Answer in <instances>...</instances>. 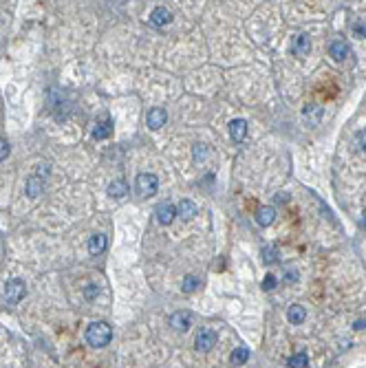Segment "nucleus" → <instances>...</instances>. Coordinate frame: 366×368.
Masks as SVG:
<instances>
[{
    "label": "nucleus",
    "instance_id": "nucleus-1",
    "mask_svg": "<svg viewBox=\"0 0 366 368\" xmlns=\"http://www.w3.org/2000/svg\"><path fill=\"white\" fill-rule=\"evenodd\" d=\"M84 339L89 342V346H95V349H104L106 344L112 339V329L108 322H91L89 329L84 333Z\"/></svg>",
    "mask_w": 366,
    "mask_h": 368
},
{
    "label": "nucleus",
    "instance_id": "nucleus-2",
    "mask_svg": "<svg viewBox=\"0 0 366 368\" xmlns=\"http://www.w3.org/2000/svg\"><path fill=\"white\" fill-rule=\"evenodd\" d=\"M135 190L142 199H150L159 192V179L152 172H142L135 181Z\"/></svg>",
    "mask_w": 366,
    "mask_h": 368
},
{
    "label": "nucleus",
    "instance_id": "nucleus-3",
    "mask_svg": "<svg viewBox=\"0 0 366 368\" xmlns=\"http://www.w3.org/2000/svg\"><path fill=\"white\" fill-rule=\"evenodd\" d=\"M24 293H26V285H24V280H20V278L7 280L5 287H3V298L9 304H18L20 300L24 298Z\"/></svg>",
    "mask_w": 366,
    "mask_h": 368
},
{
    "label": "nucleus",
    "instance_id": "nucleus-4",
    "mask_svg": "<svg viewBox=\"0 0 366 368\" xmlns=\"http://www.w3.org/2000/svg\"><path fill=\"white\" fill-rule=\"evenodd\" d=\"M216 333L212 331V329H201L196 333V339H194V349L199 353H210L212 349H214V344H216Z\"/></svg>",
    "mask_w": 366,
    "mask_h": 368
},
{
    "label": "nucleus",
    "instance_id": "nucleus-5",
    "mask_svg": "<svg viewBox=\"0 0 366 368\" xmlns=\"http://www.w3.org/2000/svg\"><path fill=\"white\" fill-rule=\"evenodd\" d=\"M155 216H157V220H159L161 225H170L172 220H175V216H177L175 203H170V201H163V203H159L157 210H155Z\"/></svg>",
    "mask_w": 366,
    "mask_h": 368
},
{
    "label": "nucleus",
    "instance_id": "nucleus-6",
    "mask_svg": "<svg viewBox=\"0 0 366 368\" xmlns=\"http://www.w3.org/2000/svg\"><path fill=\"white\" fill-rule=\"evenodd\" d=\"M172 22V11L165 9V7H155L150 13V26H155V29H163V26H168Z\"/></svg>",
    "mask_w": 366,
    "mask_h": 368
},
{
    "label": "nucleus",
    "instance_id": "nucleus-7",
    "mask_svg": "<svg viewBox=\"0 0 366 368\" xmlns=\"http://www.w3.org/2000/svg\"><path fill=\"white\" fill-rule=\"evenodd\" d=\"M165 122H168V112H165L163 108H150L148 115H146V126H148L150 130L163 128Z\"/></svg>",
    "mask_w": 366,
    "mask_h": 368
},
{
    "label": "nucleus",
    "instance_id": "nucleus-8",
    "mask_svg": "<svg viewBox=\"0 0 366 368\" xmlns=\"http://www.w3.org/2000/svg\"><path fill=\"white\" fill-rule=\"evenodd\" d=\"M170 326L175 331H188L192 326V313L190 311H175L170 316Z\"/></svg>",
    "mask_w": 366,
    "mask_h": 368
},
{
    "label": "nucleus",
    "instance_id": "nucleus-9",
    "mask_svg": "<svg viewBox=\"0 0 366 368\" xmlns=\"http://www.w3.org/2000/svg\"><path fill=\"white\" fill-rule=\"evenodd\" d=\"M309 51H311V40L307 33H300V36L291 42V53H294L296 58H307Z\"/></svg>",
    "mask_w": 366,
    "mask_h": 368
},
{
    "label": "nucleus",
    "instance_id": "nucleus-10",
    "mask_svg": "<svg viewBox=\"0 0 366 368\" xmlns=\"http://www.w3.org/2000/svg\"><path fill=\"white\" fill-rule=\"evenodd\" d=\"M42 190H44V179L38 177V175L29 177V181H26V185H24V194H26V196H29V199H38L40 194H42Z\"/></svg>",
    "mask_w": 366,
    "mask_h": 368
},
{
    "label": "nucleus",
    "instance_id": "nucleus-11",
    "mask_svg": "<svg viewBox=\"0 0 366 368\" xmlns=\"http://www.w3.org/2000/svg\"><path fill=\"white\" fill-rule=\"evenodd\" d=\"M329 53H331V58H333L335 62H342L344 58H349L351 49H349L347 42H342V40H333L331 46H329Z\"/></svg>",
    "mask_w": 366,
    "mask_h": 368
},
{
    "label": "nucleus",
    "instance_id": "nucleus-12",
    "mask_svg": "<svg viewBox=\"0 0 366 368\" xmlns=\"http://www.w3.org/2000/svg\"><path fill=\"white\" fill-rule=\"evenodd\" d=\"M230 137L234 139V141H243V139L247 137V122H245V119L230 122Z\"/></svg>",
    "mask_w": 366,
    "mask_h": 368
},
{
    "label": "nucleus",
    "instance_id": "nucleus-13",
    "mask_svg": "<svg viewBox=\"0 0 366 368\" xmlns=\"http://www.w3.org/2000/svg\"><path fill=\"white\" fill-rule=\"evenodd\" d=\"M274 218H276V210L271 205H263L261 210L256 212V223L261 227H269L274 223Z\"/></svg>",
    "mask_w": 366,
    "mask_h": 368
},
{
    "label": "nucleus",
    "instance_id": "nucleus-14",
    "mask_svg": "<svg viewBox=\"0 0 366 368\" xmlns=\"http://www.w3.org/2000/svg\"><path fill=\"white\" fill-rule=\"evenodd\" d=\"M106 245H108V240H106L104 234H93L89 238V253L91 256H97V253H102L106 249Z\"/></svg>",
    "mask_w": 366,
    "mask_h": 368
},
{
    "label": "nucleus",
    "instance_id": "nucleus-15",
    "mask_svg": "<svg viewBox=\"0 0 366 368\" xmlns=\"http://www.w3.org/2000/svg\"><path fill=\"white\" fill-rule=\"evenodd\" d=\"M177 216H181L183 220H192L196 216V205L192 203L190 199H183L181 203H179V207H177Z\"/></svg>",
    "mask_w": 366,
    "mask_h": 368
},
{
    "label": "nucleus",
    "instance_id": "nucleus-16",
    "mask_svg": "<svg viewBox=\"0 0 366 368\" xmlns=\"http://www.w3.org/2000/svg\"><path fill=\"white\" fill-rule=\"evenodd\" d=\"M302 117H304V122L311 124V126H318V122H320V117H322V110H320V106H316V104H309V106H304V110H302Z\"/></svg>",
    "mask_w": 366,
    "mask_h": 368
},
{
    "label": "nucleus",
    "instance_id": "nucleus-17",
    "mask_svg": "<svg viewBox=\"0 0 366 368\" xmlns=\"http://www.w3.org/2000/svg\"><path fill=\"white\" fill-rule=\"evenodd\" d=\"M304 318H307V311H304L302 304H291L289 311H287V320L291 324H302Z\"/></svg>",
    "mask_w": 366,
    "mask_h": 368
},
{
    "label": "nucleus",
    "instance_id": "nucleus-18",
    "mask_svg": "<svg viewBox=\"0 0 366 368\" xmlns=\"http://www.w3.org/2000/svg\"><path fill=\"white\" fill-rule=\"evenodd\" d=\"M106 192H108L110 199H124L126 194H128V185H126L124 181H112Z\"/></svg>",
    "mask_w": 366,
    "mask_h": 368
},
{
    "label": "nucleus",
    "instance_id": "nucleus-19",
    "mask_svg": "<svg viewBox=\"0 0 366 368\" xmlns=\"http://www.w3.org/2000/svg\"><path fill=\"white\" fill-rule=\"evenodd\" d=\"M247 359H249V349H245V346H241V349H236L232 353V364H236V366L245 364Z\"/></svg>",
    "mask_w": 366,
    "mask_h": 368
},
{
    "label": "nucleus",
    "instance_id": "nucleus-20",
    "mask_svg": "<svg viewBox=\"0 0 366 368\" xmlns=\"http://www.w3.org/2000/svg\"><path fill=\"white\" fill-rule=\"evenodd\" d=\"M110 130H112V126L108 122H102V124H97L95 126V130H93V137L95 139H106L110 135Z\"/></svg>",
    "mask_w": 366,
    "mask_h": 368
},
{
    "label": "nucleus",
    "instance_id": "nucleus-21",
    "mask_svg": "<svg viewBox=\"0 0 366 368\" xmlns=\"http://www.w3.org/2000/svg\"><path fill=\"white\" fill-rule=\"evenodd\" d=\"M199 285H201V280H199L196 276H185L183 282H181V289H183L185 293H192V291H196Z\"/></svg>",
    "mask_w": 366,
    "mask_h": 368
},
{
    "label": "nucleus",
    "instance_id": "nucleus-22",
    "mask_svg": "<svg viewBox=\"0 0 366 368\" xmlns=\"http://www.w3.org/2000/svg\"><path fill=\"white\" fill-rule=\"evenodd\" d=\"M309 364L307 353H296L294 357H289V368H304Z\"/></svg>",
    "mask_w": 366,
    "mask_h": 368
},
{
    "label": "nucleus",
    "instance_id": "nucleus-23",
    "mask_svg": "<svg viewBox=\"0 0 366 368\" xmlns=\"http://www.w3.org/2000/svg\"><path fill=\"white\" fill-rule=\"evenodd\" d=\"M9 150H11V148H9V144H7L5 139H0V163H3L5 159L9 157Z\"/></svg>",
    "mask_w": 366,
    "mask_h": 368
},
{
    "label": "nucleus",
    "instance_id": "nucleus-24",
    "mask_svg": "<svg viewBox=\"0 0 366 368\" xmlns=\"http://www.w3.org/2000/svg\"><path fill=\"white\" fill-rule=\"evenodd\" d=\"M355 146H357L360 150H366V128L355 137Z\"/></svg>",
    "mask_w": 366,
    "mask_h": 368
},
{
    "label": "nucleus",
    "instance_id": "nucleus-25",
    "mask_svg": "<svg viewBox=\"0 0 366 368\" xmlns=\"http://www.w3.org/2000/svg\"><path fill=\"white\" fill-rule=\"evenodd\" d=\"M274 287H276V278L271 276V273H267V276H265V280H263V289L269 291V289H274Z\"/></svg>",
    "mask_w": 366,
    "mask_h": 368
},
{
    "label": "nucleus",
    "instance_id": "nucleus-26",
    "mask_svg": "<svg viewBox=\"0 0 366 368\" xmlns=\"http://www.w3.org/2000/svg\"><path fill=\"white\" fill-rule=\"evenodd\" d=\"M84 296H86V300H93V298H95V296H97V285H86Z\"/></svg>",
    "mask_w": 366,
    "mask_h": 368
},
{
    "label": "nucleus",
    "instance_id": "nucleus-27",
    "mask_svg": "<svg viewBox=\"0 0 366 368\" xmlns=\"http://www.w3.org/2000/svg\"><path fill=\"white\" fill-rule=\"evenodd\" d=\"M38 177H42L44 181H46V175H49V163H40L38 165V172H36Z\"/></svg>",
    "mask_w": 366,
    "mask_h": 368
},
{
    "label": "nucleus",
    "instance_id": "nucleus-28",
    "mask_svg": "<svg viewBox=\"0 0 366 368\" xmlns=\"http://www.w3.org/2000/svg\"><path fill=\"white\" fill-rule=\"evenodd\" d=\"M203 157H205V146L196 144L194 146V161H199V159H203Z\"/></svg>",
    "mask_w": 366,
    "mask_h": 368
},
{
    "label": "nucleus",
    "instance_id": "nucleus-29",
    "mask_svg": "<svg viewBox=\"0 0 366 368\" xmlns=\"http://www.w3.org/2000/svg\"><path fill=\"white\" fill-rule=\"evenodd\" d=\"M360 223H362V227H366V210H364V214H362V220H360Z\"/></svg>",
    "mask_w": 366,
    "mask_h": 368
}]
</instances>
